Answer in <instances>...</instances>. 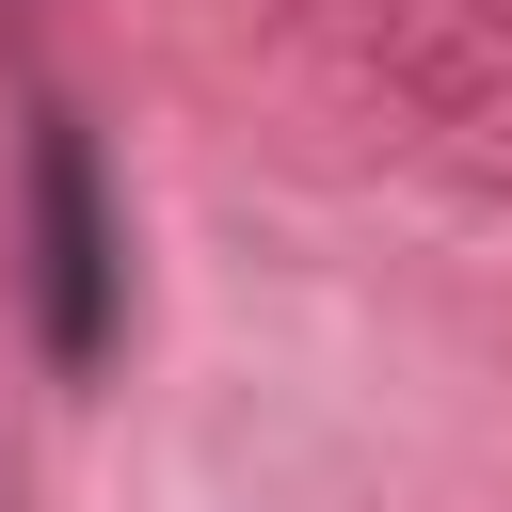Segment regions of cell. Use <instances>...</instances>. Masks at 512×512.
<instances>
[{"label":"cell","mask_w":512,"mask_h":512,"mask_svg":"<svg viewBox=\"0 0 512 512\" xmlns=\"http://www.w3.org/2000/svg\"><path fill=\"white\" fill-rule=\"evenodd\" d=\"M32 320H48V368H112V208L64 112L32 128Z\"/></svg>","instance_id":"6da1fadb"}]
</instances>
